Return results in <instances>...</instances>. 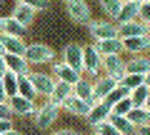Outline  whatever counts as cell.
<instances>
[{
  "mask_svg": "<svg viewBox=\"0 0 150 135\" xmlns=\"http://www.w3.org/2000/svg\"><path fill=\"white\" fill-rule=\"evenodd\" d=\"M93 135H95V133H93Z\"/></svg>",
  "mask_w": 150,
  "mask_h": 135,
  "instance_id": "44",
  "label": "cell"
},
{
  "mask_svg": "<svg viewBox=\"0 0 150 135\" xmlns=\"http://www.w3.org/2000/svg\"><path fill=\"white\" fill-rule=\"evenodd\" d=\"M110 118V105L108 103H93V108L88 110V115H85V120H88V125H98V123H103V120H108Z\"/></svg>",
  "mask_w": 150,
  "mask_h": 135,
  "instance_id": "15",
  "label": "cell"
},
{
  "mask_svg": "<svg viewBox=\"0 0 150 135\" xmlns=\"http://www.w3.org/2000/svg\"><path fill=\"white\" fill-rule=\"evenodd\" d=\"M93 45H95V50L100 55H123V40H120V38L98 40V43H93Z\"/></svg>",
  "mask_w": 150,
  "mask_h": 135,
  "instance_id": "18",
  "label": "cell"
},
{
  "mask_svg": "<svg viewBox=\"0 0 150 135\" xmlns=\"http://www.w3.org/2000/svg\"><path fill=\"white\" fill-rule=\"evenodd\" d=\"M13 130V120H0V133H8Z\"/></svg>",
  "mask_w": 150,
  "mask_h": 135,
  "instance_id": "37",
  "label": "cell"
},
{
  "mask_svg": "<svg viewBox=\"0 0 150 135\" xmlns=\"http://www.w3.org/2000/svg\"><path fill=\"white\" fill-rule=\"evenodd\" d=\"M50 65H53V78H55V80H60V83L75 85V83H78V80L83 78V75H78V73L73 70V68H68V65H65L63 60H60V63H58V60H53Z\"/></svg>",
  "mask_w": 150,
  "mask_h": 135,
  "instance_id": "12",
  "label": "cell"
},
{
  "mask_svg": "<svg viewBox=\"0 0 150 135\" xmlns=\"http://www.w3.org/2000/svg\"><path fill=\"white\" fill-rule=\"evenodd\" d=\"M68 98H73V85H68V83H60V80H55V85H53V90H50L48 100H50L53 105H58V108H63V103L68 100Z\"/></svg>",
  "mask_w": 150,
  "mask_h": 135,
  "instance_id": "14",
  "label": "cell"
},
{
  "mask_svg": "<svg viewBox=\"0 0 150 135\" xmlns=\"http://www.w3.org/2000/svg\"><path fill=\"white\" fill-rule=\"evenodd\" d=\"M63 108L68 110L70 115H78V118H85V115H88V110L93 108V103H90V100H80V98H75V95H73V98H68V100L63 103Z\"/></svg>",
  "mask_w": 150,
  "mask_h": 135,
  "instance_id": "17",
  "label": "cell"
},
{
  "mask_svg": "<svg viewBox=\"0 0 150 135\" xmlns=\"http://www.w3.org/2000/svg\"><path fill=\"white\" fill-rule=\"evenodd\" d=\"M100 70H103V75H108L115 83H120V78L125 75V60L120 58V55H103Z\"/></svg>",
  "mask_w": 150,
  "mask_h": 135,
  "instance_id": "2",
  "label": "cell"
},
{
  "mask_svg": "<svg viewBox=\"0 0 150 135\" xmlns=\"http://www.w3.org/2000/svg\"><path fill=\"white\" fill-rule=\"evenodd\" d=\"M63 63L68 68H73L78 75H85L83 73V45L80 43H70L63 48Z\"/></svg>",
  "mask_w": 150,
  "mask_h": 135,
  "instance_id": "6",
  "label": "cell"
},
{
  "mask_svg": "<svg viewBox=\"0 0 150 135\" xmlns=\"http://www.w3.org/2000/svg\"><path fill=\"white\" fill-rule=\"evenodd\" d=\"M33 115H35V125H38L40 130H45V128H50V125L58 120L60 108H58V105H53V103L48 100V103H43L40 108H35V113H33Z\"/></svg>",
  "mask_w": 150,
  "mask_h": 135,
  "instance_id": "4",
  "label": "cell"
},
{
  "mask_svg": "<svg viewBox=\"0 0 150 135\" xmlns=\"http://www.w3.org/2000/svg\"><path fill=\"white\" fill-rule=\"evenodd\" d=\"M0 5H3V0H0ZM0 18H3V15H0Z\"/></svg>",
  "mask_w": 150,
  "mask_h": 135,
  "instance_id": "42",
  "label": "cell"
},
{
  "mask_svg": "<svg viewBox=\"0 0 150 135\" xmlns=\"http://www.w3.org/2000/svg\"><path fill=\"white\" fill-rule=\"evenodd\" d=\"M108 120H110V125L118 130L120 135H133L135 128H133V123H130L125 115H112V113H110V118H108Z\"/></svg>",
  "mask_w": 150,
  "mask_h": 135,
  "instance_id": "27",
  "label": "cell"
},
{
  "mask_svg": "<svg viewBox=\"0 0 150 135\" xmlns=\"http://www.w3.org/2000/svg\"><path fill=\"white\" fill-rule=\"evenodd\" d=\"M150 48V38L148 35H140V38H125L123 40V53L130 55H145Z\"/></svg>",
  "mask_w": 150,
  "mask_h": 135,
  "instance_id": "13",
  "label": "cell"
},
{
  "mask_svg": "<svg viewBox=\"0 0 150 135\" xmlns=\"http://www.w3.org/2000/svg\"><path fill=\"white\" fill-rule=\"evenodd\" d=\"M128 93H130L128 88H123V85L118 83V85H115V88H112L110 93H108V98L103 100V103H108V105H115L118 100H123V98H128Z\"/></svg>",
  "mask_w": 150,
  "mask_h": 135,
  "instance_id": "31",
  "label": "cell"
},
{
  "mask_svg": "<svg viewBox=\"0 0 150 135\" xmlns=\"http://www.w3.org/2000/svg\"><path fill=\"white\" fill-rule=\"evenodd\" d=\"M0 83H3V88H5V95H8V98L18 93V75H15V73L5 70L3 75H0Z\"/></svg>",
  "mask_w": 150,
  "mask_h": 135,
  "instance_id": "28",
  "label": "cell"
},
{
  "mask_svg": "<svg viewBox=\"0 0 150 135\" xmlns=\"http://www.w3.org/2000/svg\"><path fill=\"white\" fill-rule=\"evenodd\" d=\"M135 3H148V0H135Z\"/></svg>",
  "mask_w": 150,
  "mask_h": 135,
  "instance_id": "41",
  "label": "cell"
},
{
  "mask_svg": "<svg viewBox=\"0 0 150 135\" xmlns=\"http://www.w3.org/2000/svg\"><path fill=\"white\" fill-rule=\"evenodd\" d=\"M35 15H38V13L33 10V8L20 5V3H15V8H13V18H15L23 28H30L33 23H35Z\"/></svg>",
  "mask_w": 150,
  "mask_h": 135,
  "instance_id": "21",
  "label": "cell"
},
{
  "mask_svg": "<svg viewBox=\"0 0 150 135\" xmlns=\"http://www.w3.org/2000/svg\"><path fill=\"white\" fill-rule=\"evenodd\" d=\"M93 133H95V135H120L118 130L110 125V120H103V123L93 125Z\"/></svg>",
  "mask_w": 150,
  "mask_h": 135,
  "instance_id": "33",
  "label": "cell"
},
{
  "mask_svg": "<svg viewBox=\"0 0 150 135\" xmlns=\"http://www.w3.org/2000/svg\"><path fill=\"white\" fill-rule=\"evenodd\" d=\"M143 83H148V75H133V73H125L123 78H120V85L123 88H138V85H143Z\"/></svg>",
  "mask_w": 150,
  "mask_h": 135,
  "instance_id": "30",
  "label": "cell"
},
{
  "mask_svg": "<svg viewBox=\"0 0 150 135\" xmlns=\"http://www.w3.org/2000/svg\"><path fill=\"white\" fill-rule=\"evenodd\" d=\"M100 3V8L105 10V15L110 18V20H115L120 13V5H123V0H98Z\"/></svg>",
  "mask_w": 150,
  "mask_h": 135,
  "instance_id": "29",
  "label": "cell"
},
{
  "mask_svg": "<svg viewBox=\"0 0 150 135\" xmlns=\"http://www.w3.org/2000/svg\"><path fill=\"white\" fill-rule=\"evenodd\" d=\"M23 58L28 60L30 68L33 65H50L55 60V50L50 45H45V43H30V45H25Z\"/></svg>",
  "mask_w": 150,
  "mask_h": 135,
  "instance_id": "1",
  "label": "cell"
},
{
  "mask_svg": "<svg viewBox=\"0 0 150 135\" xmlns=\"http://www.w3.org/2000/svg\"><path fill=\"white\" fill-rule=\"evenodd\" d=\"M118 28V38L125 40V38H140V35H148V23L145 20H130V23H115Z\"/></svg>",
  "mask_w": 150,
  "mask_h": 135,
  "instance_id": "7",
  "label": "cell"
},
{
  "mask_svg": "<svg viewBox=\"0 0 150 135\" xmlns=\"http://www.w3.org/2000/svg\"><path fill=\"white\" fill-rule=\"evenodd\" d=\"M63 3H68V0H63Z\"/></svg>",
  "mask_w": 150,
  "mask_h": 135,
  "instance_id": "43",
  "label": "cell"
},
{
  "mask_svg": "<svg viewBox=\"0 0 150 135\" xmlns=\"http://www.w3.org/2000/svg\"><path fill=\"white\" fill-rule=\"evenodd\" d=\"M88 30L93 35V43L108 40V38H118V28H115L112 20H90L88 23Z\"/></svg>",
  "mask_w": 150,
  "mask_h": 135,
  "instance_id": "3",
  "label": "cell"
},
{
  "mask_svg": "<svg viewBox=\"0 0 150 135\" xmlns=\"http://www.w3.org/2000/svg\"><path fill=\"white\" fill-rule=\"evenodd\" d=\"M0 43H3V50L10 53V55H23V53H25V45H28L23 38H15V35H3V33H0Z\"/></svg>",
  "mask_w": 150,
  "mask_h": 135,
  "instance_id": "20",
  "label": "cell"
},
{
  "mask_svg": "<svg viewBox=\"0 0 150 135\" xmlns=\"http://www.w3.org/2000/svg\"><path fill=\"white\" fill-rule=\"evenodd\" d=\"M128 98H130V103H133L135 108L148 105V100H150V85H148V83H143V85H138V88H130Z\"/></svg>",
  "mask_w": 150,
  "mask_h": 135,
  "instance_id": "23",
  "label": "cell"
},
{
  "mask_svg": "<svg viewBox=\"0 0 150 135\" xmlns=\"http://www.w3.org/2000/svg\"><path fill=\"white\" fill-rule=\"evenodd\" d=\"M0 120H13V110L8 103H0Z\"/></svg>",
  "mask_w": 150,
  "mask_h": 135,
  "instance_id": "35",
  "label": "cell"
},
{
  "mask_svg": "<svg viewBox=\"0 0 150 135\" xmlns=\"http://www.w3.org/2000/svg\"><path fill=\"white\" fill-rule=\"evenodd\" d=\"M125 73H133V75H148L150 73V63L145 55H133L130 60H125Z\"/></svg>",
  "mask_w": 150,
  "mask_h": 135,
  "instance_id": "19",
  "label": "cell"
},
{
  "mask_svg": "<svg viewBox=\"0 0 150 135\" xmlns=\"http://www.w3.org/2000/svg\"><path fill=\"white\" fill-rule=\"evenodd\" d=\"M25 30H28V28H23L13 15L0 18V33H3V35H15V38H23V35H25Z\"/></svg>",
  "mask_w": 150,
  "mask_h": 135,
  "instance_id": "22",
  "label": "cell"
},
{
  "mask_svg": "<svg viewBox=\"0 0 150 135\" xmlns=\"http://www.w3.org/2000/svg\"><path fill=\"white\" fill-rule=\"evenodd\" d=\"M28 78H30V83H33V88H35V93L38 95H43V98H48L50 95V90H53V85H55V78L53 75H45V73H28Z\"/></svg>",
  "mask_w": 150,
  "mask_h": 135,
  "instance_id": "11",
  "label": "cell"
},
{
  "mask_svg": "<svg viewBox=\"0 0 150 135\" xmlns=\"http://www.w3.org/2000/svg\"><path fill=\"white\" fill-rule=\"evenodd\" d=\"M8 105H10V110H13V115H20V118H28V115H33L35 113V100H28V98H23V95H10L8 98Z\"/></svg>",
  "mask_w": 150,
  "mask_h": 135,
  "instance_id": "10",
  "label": "cell"
},
{
  "mask_svg": "<svg viewBox=\"0 0 150 135\" xmlns=\"http://www.w3.org/2000/svg\"><path fill=\"white\" fill-rule=\"evenodd\" d=\"M3 53H5V50H3V43H0V55H3Z\"/></svg>",
  "mask_w": 150,
  "mask_h": 135,
  "instance_id": "40",
  "label": "cell"
},
{
  "mask_svg": "<svg viewBox=\"0 0 150 135\" xmlns=\"http://www.w3.org/2000/svg\"><path fill=\"white\" fill-rule=\"evenodd\" d=\"M65 5H68L65 10H68L70 20L80 23V25H88V23L93 20V18H90V5H88L85 0H68Z\"/></svg>",
  "mask_w": 150,
  "mask_h": 135,
  "instance_id": "8",
  "label": "cell"
},
{
  "mask_svg": "<svg viewBox=\"0 0 150 135\" xmlns=\"http://www.w3.org/2000/svg\"><path fill=\"white\" fill-rule=\"evenodd\" d=\"M8 68H5V58H3V55H0V75H3V73H5Z\"/></svg>",
  "mask_w": 150,
  "mask_h": 135,
  "instance_id": "38",
  "label": "cell"
},
{
  "mask_svg": "<svg viewBox=\"0 0 150 135\" xmlns=\"http://www.w3.org/2000/svg\"><path fill=\"white\" fill-rule=\"evenodd\" d=\"M100 60L103 55L95 50V45H83V73H88V75L98 78L100 75Z\"/></svg>",
  "mask_w": 150,
  "mask_h": 135,
  "instance_id": "5",
  "label": "cell"
},
{
  "mask_svg": "<svg viewBox=\"0 0 150 135\" xmlns=\"http://www.w3.org/2000/svg\"><path fill=\"white\" fill-rule=\"evenodd\" d=\"M50 135H80L78 130H73V128H63V130H58V133H50Z\"/></svg>",
  "mask_w": 150,
  "mask_h": 135,
  "instance_id": "36",
  "label": "cell"
},
{
  "mask_svg": "<svg viewBox=\"0 0 150 135\" xmlns=\"http://www.w3.org/2000/svg\"><path fill=\"white\" fill-rule=\"evenodd\" d=\"M73 95L80 98V100H90V103H93V80L80 78V80L73 85Z\"/></svg>",
  "mask_w": 150,
  "mask_h": 135,
  "instance_id": "25",
  "label": "cell"
},
{
  "mask_svg": "<svg viewBox=\"0 0 150 135\" xmlns=\"http://www.w3.org/2000/svg\"><path fill=\"white\" fill-rule=\"evenodd\" d=\"M15 95H23L28 100H38V93H35V88H33V83H30L28 75H18V93Z\"/></svg>",
  "mask_w": 150,
  "mask_h": 135,
  "instance_id": "26",
  "label": "cell"
},
{
  "mask_svg": "<svg viewBox=\"0 0 150 135\" xmlns=\"http://www.w3.org/2000/svg\"><path fill=\"white\" fill-rule=\"evenodd\" d=\"M125 118L133 123V128H135V125H148L150 123V110H148V105H143V108H135V105H133Z\"/></svg>",
  "mask_w": 150,
  "mask_h": 135,
  "instance_id": "24",
  "label": "cell"
},
{
  "mask_svg": "<svg viewBox=\"0 0 150 135\" xmlns=\"http://www.w3.org/2000/svg\"><path fill=\"white\" fill-rule=\"evenodd\" d=\"M0 135H23V133H20V130H15V128H13V130H8V133H0Z\"/></svg>",
  "mask_w": 150,
  "mask_h": 135,
  "instance_id": "39",
  "label": "cell"
},
{
  "mask_svg": "<svg viewBox=\"0 0 150 135\" xmlns=\"http://www.w3.org/2000/svg\"><path fill=\"white\" fill-rule=\"evenodd\" d=\"M3 58H5V68L10 73H15V75H28V73H30V65H28V60L23 58V55L3 53Z\"/></svg>",
  "mask_w": 150,
  "mask_h": 135,
  "instance_id": "16",
  "label": "cell"
},
{
  "mask_svg": "<svg viewBox=\"0 0 150 135\" xmlns=\"http://www.w3.org/2000/svg\"><path fill=\"white\" fill-rule=\"evenodd\" d=\"M15 3H20V5H28V8H33V10H45V8L50 5V0H15Z\"/></svg>",
  "mask_w": 150,
  "mask_h": 135,
  "instance_id": "34",
  "label": "cell"
},
{
  "mask_svg": "<svg viewBox=\"0 0 150 135\" xmlns=\"http://www.w3.org/2000/svg\"><path fill=\"white\" fill-rule=\"evenodd\" d=\"M148 8V3H135V0H123L120 13L115 18V23H130V20H140V13Z\"/></svg>",
  "mask_w": 150,
  "mask_h": 135,
  "instance_id": "9",
  "label": "cell"
},
{
  "mask_svg": "<svg viewBox=\"0 0 150 135\" xmlns=\"http://www.w3.org/2000/svg\"><path fill=\"white\" fill-rule=\"evenodd\" d=\"M130 108H133L130 98H123V100H118L115 105H110V113H112V115H128Z\"/></svg>",
  "mask_w": 150,
  "mask_h": 135,
  "instance_id": "32",
  "label": "cell"
}]
</instances>
